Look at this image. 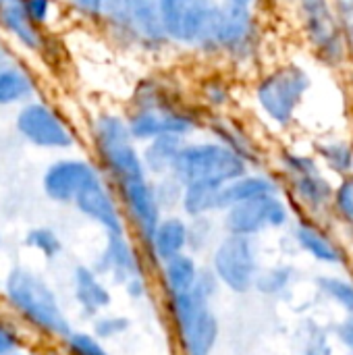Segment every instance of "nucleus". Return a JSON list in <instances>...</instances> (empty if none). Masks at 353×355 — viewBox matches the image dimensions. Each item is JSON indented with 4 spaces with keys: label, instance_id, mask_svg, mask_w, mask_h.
<instances>
[{
    "label": "nucleus",
    "instance_id": "nucleus-1",
    "mask_svg": "<svg viewBox=\"0 0 353 355\" xmlns=\"http://www.w3.org/2000/svg\"><path fill=\"white\" fill-rule=\"evenodd\" d=\"M125 121L135 144H146L160 135H177L187 139L204 127L202 114L187 106L169 81L158 77L139 81Z\"/></svg>",
    "mask_w": 353,
    "mask_h": 355
},
{
    "label": "nucleus",
    "instance_id": "nucleus-2",
    "mask_svg": "<svg viewBox=\"0 0 353 355\" xmlns=\"http://www.w3.org/2000/svg\"><path fill=\"white\" fill-rule=\"evenodd\" d=\"M6 306L35 333L60 341L71 333V322L52 287L33 270L15 266L4 279Z\"/></svg>",
    "mask_w": 353,
    "mask_h": 355
},
{
    "label": "nucleus",
    "instance_id": "nucleus-3",
    "mask_svg": "<svg viewBox=\"0 0 353 355\" xmlns=\"http://www.w3.org/2000/svg\"><path fill=\"white\" fill-rule=\"evenodd\" d=\"M89 135L96 154V166L112 185V189L148 177L141 164L139 148L129 135L125 114L114 110L98 112L92 119Z\"/></svg>",
    "mask_w": 353,
    "mask_h": 355
},
{
    "label": "nucleus",
    "instance_id": "nucleus-4",
    "mask_svg": "<svg viewBox=\"0 0 353 355\" xmlns=\"http://www.w3.org/2000/svg\"><path fill=\"white\" fill-rule=\"evenodd\" d=\"M254 46L256 21L252 8L216 0L198 33L193 50L206 56L225 54L235 60H243L254 52Z\"/></svg>",
    "mask_w": 353,
    "mask_h": 355
},
{
    "label": "nucleus",
    "instance_id": "nucleus-5",
    "mask_svg": "<svg viewBox=\"0 0 353 355\" xmlns=\"http://www.w3.org/2000/svg\"><path fill=\"white\" fill-rule=\"evenodd\" d=\"M248 173V162L214 141H185L171 175L183 185L223 187Z\"/></svg>",
    "mask_w": 353,
    "mask_h": 355
},
{
    "label": "nucleus",
    "instance_id": "nucleus-6",
    "mask_svg": "<svg viewBox=\"0 0 353 355\" xmlns=\"http://www.w3.org/2000/svg\"><path fill=\"white\" fill-rule=\"evenodd\" d=\"M169 322L183 355H212L221 327L212 306L200 300L193 291L164 297Z\"/></svg>",
    "mask_w": 353,
    "mask_h": 355
},
{
    "label": "nucleus",
    "instance_id": "nucleus-7",
    "mask_svg": "<svg viewBox=\"0 0 353 355\" xmlns=\"http://www.w3.org/2000/svg\"><path fill=\"white\" fill-rule=\"evenodd\" d=\"M17 133L33 148L40 150H71L77 144V135L69 121L48 102L29 100L19 106L15 114Z\"/></svg>",
    "mask_w": 353,
    "mask_h": 355
},
{
    "label": "nucleus",
    "instance_id": "nucleus-8",
    "mask_svg": "<svg viewBox=\"0 0 353 355\" xmlns=\"http://www.w3.org/2000/svg\"><path fill=\"white\" fill-rule=\"evenodd\" d=\"M308 87V73L298 64H285L260 79L256 85V102L270 121L287 125Z\"/></svg>",
    "mask_w": 353,
    "mask_h": 355
},
{
    "label": "nucleus",
    "instance_id": "nucleus-9",
    "mask_svg": "<svg viewBox=\"0 0 353 355\" xmlns=\"http://www.w3.org/2000/svg\"><path fill=\"white\" fill-rule=\"evenodd\" d=\"M210 270L233 293H248L258 277V260L252 237L227 235L212 252Z\"/></svg>",
    "mask_w": 353,
    "mask_h": 355
},
{
    "label": "nucleus",
    "instance_id": "nucleus-10",
    "mask_svg": "<svg viewBox=\"0 0 353 355\" xmlns=\"http://www.w3.org/2000/svg\"><path fill=\"white\" fill-rule=\"evenodd\" d=\"M114 193L119 198L125 225L135 233L137 245H139V250H144L148 245L156 225L164 216L158 202H156L152 179L146 177V179L125 183V185L117 187Z\"/></svg>",
    "mask_w": 353,
    "mask_h": 355
},
{
    "label": "nucleus",
    "instance_id": "nucleus-11",
    "mask_svg": "<svg viewBox=\"0 0 353 355\" xmlns=\"http://www.w3.org/2000/svg\"><path fill=\"white\" fill-rule=\"evenodd\" d=\"M75 210L85 216L87 220L96 223L106 231V235H121L127 233V225L123 218V210L112 185L98 173L73 200Z\"/></svg>",
    "mask_w": 353,
    "mask_h": 355
},
{
    "label": "nucleus",
    "instance_id": "nucleus-12",
    "mask_svg": "<svg viewBox=\"0 0 353 355\" xmlns=\"http://www.w3.org/2000/svg\"><path fill=\"white\" fill-rule=\"evenodd\" d=\"M287 223V208L277 196L250 200L225 210L227 235L254 237L266 229L283 227Z\"/></svg>",
    "mask_w": 353,
    "mask_h": 355
},
{
    "label": "nucleus",
    "instance_id": "nucleus-13",
    "mask_svg": "<svg viewBox=\"0 0 353 355\" xmlns=\"http://www.w3.org/2000/svg\"><path fill=\"white\" fill-rule=\"evenodd\" d=\"M98 173L100 168L96 162L87 158H58L46 166L42 175V189L54 204L69 206L85 187V183L92 181Z\"/></svg>",
    "mask_w": 353,
    "mask_h": 355
},
{
    "label": "nucleus",
    "instance_id": "nucleus-14",
    "mask_svg": "<svg viewBox=\"0 0 353 355\" xmlns=\"http://www.w3.org/2000/svg\"><path fill=\"white\" fill-rule=\"evenodd\" d=\"M214 2L216 0H160V12L169 42L183 48H193Z\"/></svg>",
    "mask_w": 353,
    "mask_h": 355
},
{
    "label": "nucleus",
    "instance_id": "nucleus-15",
    "mask_svg": "<svg viewBox=\"0 0 353 355\" xmlns=\"http://www.w3.org/2000/svg\"><path fill=\"white\" fill-rule=\"evenodd\" d=\"M304 27L310 42L320 50L322 58L337 62L343 56V37L327 0H300Z\"/></svg>",
    "mask_w": 353,
    "mask_h": 355
},
{
    "label": "nucleus",
    "instance_id": "nucleus-16",
    "mask_svg": "<svg viewBox=\"0 0 353 355\" xmlns=\"http://www.w3.org/2000/svg\"><path fill=\"white\" fill-rule=\"evenodd\" d=\"M100 277H110L117 285H125L129 279L146 275V260L141 252L135 250L133 241L127 233L121 235H106V245L92 266Z\"/></svg>",
    "mask_w": 353,
    "mask_h": 355
},
{
    "label": "nucleus",
    "instance_id": "nucleus-17",
    "mask_svg": "<svg viewBox=\"0 0 353 355\" xmlns=\"http://www.w3.org/2000/svg\"><path fill=\"white\" fill-rule=\"evenodd\" d=\"M131 33H133V46L158 52L166 48L171 42L164 31L162 12H160V0H125Z\"/></svg>",
    "mask_w": 353,
    "mask_h": 355
},
{
    "label": "nucleus",
    "instance_id": "nucleus-18",
    "mask_svg": "<svg viewBox=\"0 0 353 355\" xmlns=\"http://www.w3.org/2000/svg\"><path fill=\"white\" fill-rule=\"evenodd\" d=\"M187 252V220L175 214L162 216L156 225L148 245L141 250L144 260H152L156 266Z\"/></svg>",
    "mask_w": 353,
    "mask_h": 355
},
{
    "label": "nucleus",
    "instance_id": "nucleus-19",
    "mask_svg": "<svg viewBox=\"0 0 353 355\" xmlns=\"http://www.w3.org/2000/svg\"><path fill=\"white\" fill-rule=\"evenodd\" d=\"M73 295L81 312L92 318L100 316L112 304L110 289L104 285L102 277L85 264H79L73 270Z\"/></svg>",
    "mask_w": 353,
    "mask_h": 355
},
{
    "label": "nucleus",
    "instance_id": "nucleus-20",
    "mask_svg": "<svg viewBox=\"0 0 353 355\" xmlns=\"http://www.w3.org/2000/svg\"><path fill=\"white\" fill-rule=\"evenodd\" d=\"M0 29L27 52L40 54L46 48L44 29H40L27 19L19 0H4L0 4Z\"/></svg>",
    "mask_w": 353,
    "mask_h": 355
},
{
    "label": "nucleus",
    "instance_id": "nucleus-21",
    "mask_svg": "<svg viewBox=\"0 0 353 355\" xmlns=\"http://www.w3.org/2000/svg\"><path fill=\"white\" fill-rule=\"evenodd\" d=\"M158 283L164 293V297L181 295L193 289V283L200 275V266L196 256L189 252H183L162 264H158Z\"/></svg>",
    "mask_w": 353,
    "mask_h": 355
},
{
    "label": "nucleus",
    "instance_id": "nucleus-22",
    "mask_svg": "<svg viewBox=\"0 0 353 355\" xmlns=\"http://www.w3.org/2000/svg\"><path fill=\"white\" fill-rule=\"evenodd\" d=\"M266 196H277V187L275 183L264 177V175H241L235 181L223 185L218 189L216 196V204H218V212H225L237 204L250 202V200H258V198H266Z\"/></svg>",
    "mask_w": 353,
    "mask_h": 355
},
{
    "label": "nucleus",
    "instance_id": "nucleus-23",
    "mask_svg": "<svg viewBox=\"0 0 353 355\" xmlns=\"http://www.w3.org/2000/svg\"><path fill=\"white\" fill-rule=\"evenodd\" d=\"M185 141L187 139H181L177 135H160V137H154V139L141 144L139 156H141V164L146 168V175L150 179L171 175L173 164H175Z\"/></svg>",
    "mask_w": 353,
    "mask_h": 355
},
{
    "label": "nucleus",
    "instance_id": "nucleus-24",
    "mask_svg": "<svg viewBox=\"0 0 353 355\" xmlns=\"http://www.w3.org/2000/svg\"><path fill=\"white\" fill-rule=\"evenodd\" d=\"M37 92L35 77L19 62H10L0 69V108L21 106L33 100Z\"/></svg>",
    "mask_w": 353,
    "mask_h": 355
},
{
    "label": "nucleus",
    "instance_id": "nucleus-25",
    "mask_svg": "<svg viewBox=\"0 0 353 355\" xmlns=\"http://www.w3.org/2000/svg\"><path fill=\"white\" fill-rule=\"evenodd\" d=\"M221 187L212 185H187L183 189L181 198V212L187 218H200V216H210L212 212H218L216 196Z\"/></svg>",
    "mask_w": 353,
    "mask_h": 355
},
{
    "label": "nucleus",
    "instance_id": "nucleus-26",
    "mask_svg": "<svg viewBox=\"0 0 353 355\" xmlns=\"http://www.w3.org/2000/svg\"><path fill=\"white\" fill-rule=\"evenodd\" d=\"M25 245L37 252L46 260H56L62 252V241L58 233L50 227H33L25 235Z\"/></svg>",
    "mask_w": 353,
    "mask_h": 355
},
{
    "label": "nucleus",
    "instance_id": "nucleus-27",
    "mask_svg": "<svg viewBox=\"0 0 353 355\" xmlns=\"http://www.w3.org/2000/svg\"><path fill=\"white\" fill-rule=\"evenodd\" d=\"M58 343L64 355H110L96 335L85 331H71Z\"/></svg>",
    "mask_w": 353,
    "mask_h": 355
},
{
    "label": "nucleus",
    "instance_id": "nucleus-28",
    "mask_svg": "<svg viewBox=\"0 0 353 355\" xmlns=\"http://www.w3.org/2000/svg\"><path fill=\"white\" fill-rule=\"evenodd\" d=\"M298 241L302 243L304 250H308L312 256H316L318 260H325V262H339V254L337 250L331 245V241L320 235L316 229L312 227H300L298 229Z\"/></svg>",
    "mask_w": 353,
    "mask_h": 355
},
{
    "label": "nucleus",
    "instance_id": "nucleus-29",
    "mask_svg": "<svg viewBox=\"0 0 353 355\" xmlns=\"http://www.w3.org/2000/svg\"><path fill=\"white\" fill-rule=\"evenodd\" d=\"M152 187H154V196L156 202L162 210V214L169 210L173 212L175 208L181 206V198H183V185L173 177V175H164L158 179H152Z\"/></svg>",
    "mask_w": 353,
    "mask_h": 355
},
{
    "label": "nucleus",
    "instance_id": "nucleus-30",
    "mask_svg": "<svg viewBox=\"0 0 353 355\" xmlns=\"http://www.w3.org/2000/svg\"><path fill=\"white\" fill-rule=\"evenodd\" d=\"M210 237H212V225L208 216L187 218V252L191 256L204 250L210 243Z\"/></svg>",
    "mask_w": 353,
    "mask_h": 355
},
{
    "label": "nucleus",
    "instance_id": "nucleus-31",
    "mask_svg": "<svg viewBox=\"0 0 353 355\" xmlns=\"http://www.w3.org/2000/svg\"><path fill=\"white\" fill-rule=\"evenodd\" d=\"M131 322L129 318L125 316H96L94 318V329H92V335H96L100 341H110V339H117L121 335H125L129 331Z\"/></svg>",
    "mask_w": 353,
    "mask_h": 355
},
{
    "label": "nucleus",
    "instance_id": "nucleus-32",
    "mask_svg": "<svg viewBox=\"0 0 353 355\" xmlns=\"http://www.w3.org/2000/svg\"><path fill=\"white\" fill-rule=\"evenodd\" d=\"M19 4L27 15V19L40 29L50 25L56 12V0H19Z\"/></svg>",
    "mask_w": 353,
    "mask_h": 355
},
{
    "label": "nucleus",
    "instance_id": "nucleus-33",
    "mask_svg": "<svg viewBox=\"0 0 353 355\" xmlns=\"http://www.w3.org/2000/svg\"><path fill=\"white\" fill-rule=\"evenodd\" d=\"M320 154L327 158V162L335 168V171H350L353 162V152L347 144H329L320 148Z\"/></svg>",
    "mask_w": 353,
    "mask_h": 355
},
{
    "label": "nucleus",
    "instance_id": "nucleus-34",
    "mask_svg": "<svg viewBox=\"0 0 353 355\" xmlns=\"http://www.w3.org/2000/svg\"><path fill=\"white\" fill-rule=\"evenodd\" d=\"M23 339L19 329L0 316V355H12L21 352Z\"/></svg>",
    "mask_w": 353,
    "mask_h": 355
},
{
    "label": "nucleus",
    "instance_id": "nucleus-35",
    "mask_svg": "<svg viewBox=\"0 0 353 355\" xmlns=\"http://www.w3.org/2000/svg\"><path fill=\"white\" fill-rule=\"evenodd\" d=\"M320 287L335 297L343 308H347L350 312H353V287L350 283H343L339 279H320Z\"/></svg>",
    "mask_w": 353,
    "mask_h": 355
},
{
    "label": "nucleus",
    "instance_id": "nucleus-36",
    "mask_svg": "<svg viewBox=\"0 0 353 355\" xmlns=\"http://www.w3.org/2000/svg\"><path fill=\"white\" fill-rule=\"evenodd\" d=\"M202 98L212 108H221L229 102V89L225 87V83L221 79H206V83L202 87Z\"/></svg>",
    "mask_w": 353,
    "mask_h": 355
},
{
    "label": "nucleus",
    "instance_id": "nucleus-37",
    "mask_svg": "<svg viewBox=\"0 0 353 355\" xmlns=\"http://www.w3.org/2000/svg\"><path fill=\"white\" fill-rule=\"evenodd\" d=\"M285 283H287V270H270V272L258 275L254 285H256L262 293H275V291L283 289Z\"/></svg>",
    "mask_w": 353,
    "mask_h": 355
},
{
    "label": "nucleus",
    "instance_id": "nucleus-38",
    "mask_svg": "<svg viewBox=\"0 0 353 355\" xmlns=\"http://www.w3.org/2000/svg\"><path fill=\"white\" fill-rule=\"evenodd\" d=\"M67 2L79 17H83L87 21H100L106 0H67Z\"/></svg>",
    "mask_w": 353,
    "mask_h": 355
},
{
    "label": "nucleus",
    "instance_id": "nucleus-39",
    "mask_svg": "<svg viewBox=\"0 0 353 355\" xmlns=\"http://www.w3.org/2000/svg\"><path fill=\"white\" fill-rule=\"evenodd\" d=\"M337 206L343 216L353 220V177L345 179L337 189Z\"/></svg>",
    "mask_w": 353,
    "mask_h": 355
},
{
    "label": "nucleus",
    "instance_id": "nucleus-40",
    "mask_svg": "<svg viewBox=\"0 0 353 355\" xmlns=\"http://www.w3.org/2000/svg\"><path fill=\"white\" fill-rule=\"evenodd\" d=\"M123 287H125V293H127L131 300H141V297L148 295V277H146V275L133 277V279H129Z\"/></svg>",
    "mask_w": 353,
    "mask_h": 355
},
{
    "label": "nucleus",
    "instance_id": "nucleus-41",
    "mask_svg": "<svg viewBox=\"0 0 353 355\" xmlns=\"http://www.w3.org/2000/svg\"><path fill=\"white\" fill-rule=\"evenodd\" d=\"M339 333H341V339H343V341H345V343H347V345L353 349V318H350V320L341 327V331H339Z\"/></svg>",
    "mask_w": 353,
    "mask_h": 355
},
{
    "label": "nucleus",
    "instance_id": "nucleus-42",
    "mask_svg": "<svg viewBox=\"0 0 353 355\" xmlns=\"http://www.w3.org/2000/svg\"><path fill=\"white\" fill-rule=\"evenodd\" d=\"M10 62H15L12 54H10L8 50L0 48V69H2V67H6V64H10Z\"/></svg>",
    "mask_w": 353,
    "mask_h": 355
},
{
    "label": "nucleus",
    "instance_id": "nucleus-43",
    "mask_svg": "<svg viewBox=\"0 0 353 355\" xmlns=\"http://www.w3.org/2000/svg\"><path fill=\"white\" fill-rule=\"evenodd\" d=\"M218 2L235 4V6H246V8H252V4H254V0H218Z\"/></svg>",
    "mask_w": 353,
    "mask_h": 355
},
{
    "label": "nucleus",
    "instance_id": "nucleus-44",
    "mask_svg": "<svg viewBox=\"0 0 353 355\" xmlns=\"http://www.w3.org/2000/svg\"><path fill=\"white\" fill-rule=\"evenodd\" d=\"M12 355H27V354H23V352H17V354H12Z\"/></svg>",
    "mask_w": 353,
    "mask_h": 355
},
{
    "label": "nucleus",
    "instance_id": "nucleus-45",
    "mask_svg": "<svg viewBox=\"0 0 353 355\" xmlns=\"http://www.w3.org/2000/svg\"><path fill=\"white\" fill-rule=\"evenodd\" d=\"M0 248H2V235H0Z\"/></svg>",
    "mask_w": 353,
    "mask_h": 355
},
{
    "label": "nucleus",
    "instance_id": "nucleus-46",
    "mask_svg": "<svg viewBox=\"0 0 353 355\" xmlns=\"http://www.w3.org/2000/svg\"><path fill=\"white\" fill-rule=\"evenodd\" d=\"M2 2H4V0H0V4H2Z\"/></svg>",
    "mask_w": 353,
    "mask_h": 355
}]
</instances>
